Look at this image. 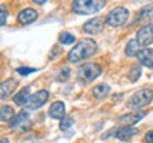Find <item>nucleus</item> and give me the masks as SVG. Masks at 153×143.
I'll return each instance as SVG.
<instances>
[{
	"instance_id": "obj_1",
	"label": "nucleus",
	"mask_w": 153,
	"mask_h": 143,
	"mask_svg": "<svg viewBox=\"0 0 153 143\" xmlns=\"http://www.w3.org/2000/svg\"><path fill=\"white\" fill-rule=\"evenodd\" d=\"M98 44L92 39H84L68 53V61L71 64H79L82 61L91 58L92 55L97 54Z\"/></svg>"
},
{
	"instance_id": "obj_2",
	"label": "nucleus",
	"mask_w": 153,
	"mask_h": 143,
	"mask_svg": "<svg viewBox=\"0 0 153 143\" xmlns=\"http://www.w3.org/2000/svg\"><path fill=\"white\" fill-rule=\"evenodd\" d=\"M106 6L105 0H74L72 1V11L79 16H89L95 14Z\"/></svg>"
},
{
	"instance_id": "obj_3",
	"label": "nucleus",
	"mask_w": 153,
	"mask_h": 143,
	"mask_svg": "<svg viewBox=\"0 0 153 143\" xmlns=\"http://www.w3.org/2000/svg\"><path fill=\"white\" fill-rule=\"evenodd\" d=\"M102 74V67L98 62H84L76 70V79L81 84H91Z\"/></svg>"
},
{
	"instance_id": "obj_4",
	"label": "nucleus",
	"mask_w": 153,
	"mask_h": 143,
	"mask_svg": "<svg viewBox=\"0 0 153 143\" xmlns=\"http://www.w3.org/2000/svg\"><path fill=\"white\" fill-rule=\"evenodd\" d=\"M153 102V89L152 88H142L136 91L131 96L128 102V108L132 110H140L146 108Z\"/></svg>"
},
{
	"instance_id": "obj_5",
	"label": "nucleus",
	"mask_w": 153,
	"mask_h": 143,
	"mask_svg": "<svg viewBox=\"0 0 153 143\" xmlns=\"http://www.w3.org/2000/svg\"><path fill=\"white\" fill-rule=\"evenodd\" d=\"M128 19H129V10L123 6H118L106 14L105 24L109 27H120L128 21Z\"/></svg>"
},
{
	"instance_id": "obj_6",
	"label": "nucleus",
	"mask_w": 153,
	"mask_h": 143,
	"mask_svg": "<svg viewBox=\"0 0 153 143\" xmlns=\"http://www.w3.org/2000/svg\"><path fill=\"white\" fill-rule=\"evenodd\" d=\"M136 41L140 47H148L153 44V23L143 24L136 33Z\"/></svg>"
},
{
	"instance_id": "obj_7",
	"label": "nucleus",
	"mask_w": 153,
	"mask_h": 143,
	"mask_svg": "<svg viewBox=\"0 0 153 143\" xmlns=\"http://www.w3.org/2000/svg\"><path fill=\"white\" fill-rule=\"evenodd\" d=\"M48 91H45V89H41V91H37L36 94L30 95V98H28L27 104H26V106H27L28 109L31 110H36L38 109V108H41L47 101H48Z\"/></svg>"
},
{
	"instance_id": "obj_8",
	"label": "nucleus",
	"mask_w": 153,
	"mask_h": 143,
	"mask_svg": "<svg viewBox=\"0 0 153 143\" xmlns=\"http://www.w3.org/2000/svg\"><path fill=\"white\" fill-rule=\"evenodd\" d=\"M104 23H105V20H102L101 17L89 19V20L84 24V31L87 34H91V36H97V34L102 33V30H104Z\"/></svg>"
},
{
	"instance_id": "obj_9",
	"label": "nucleus",
	"mask_w": 153,
	"mask_h": 143,
	"mask_svg": "<svg viewBox=\"0 0 153 143\" xmlns=\"http://www.w3.org/2000/svg\"><path fill=\"white\" fill-rule=\"evenodd\" d=\"M143 116H145V113L140 112V110H132L129 113L120 116L119 119H118V123L122 125V126H133L135 123H137V122L142 119Z\"/></svg>"
},
{
	"instance_id": "obj_10",
	"label": "nucleus",
	"mask_w": 153,
	"mask_h": 143,
	"mask_svg": "<svg viewBox=\"0 0 153 143\" xmlns=\"http://www.w3.org/2000/svg\"><path fill=\"white\" fill-rule=\"evenodd\" d=\"M17 88V81L14 78H9L0 84V99H7Z\"/></svg>"
},
{
	"instance_id": "obj_11",
	"label": "nucleus",
	"mask_w": 153,
	"mask_h": 143,
	"mask_svg": "<svg viewBox=\"0 0 153 143\" xmlns=\"http://www.w3.org/2000/svg\"><path fill=\"white\" fill-rule=\"evenodd\" d=\"M38 17V13L34 9L31 7H27V9H24L19 13V16H17V21L20 23V24H31L33 21H36Z\"/></svg>"
},
{
	"instance_id": "obj_12",
	"label": "nucleus",
	"mask_w": 153,
	"mask_h": 143,
	"mask_svg": "<svg viewBox=\"0 0 153 143\" xmlns=\"http://www.w3.org/2000/svg\"><path fill=\"white\" fill-rule=\"evenodd\" d=\"M139 64L146 68H153V48H142L136 55Z\"/></svg>"
},
{
	"instance_id": "obj_13",
	"label": "nucleus",
	"mask_w": 153,
	"mask_h": 143,
	"mask_svg": "<svg viewBox=\"0 0 153 143\" xmlns=\"http://www.w3.org/2000/svg\"><path fill=\"white\" fill-rule=\"evenodd\" d=\"M48 115L51 119H57V121H61L64 116H65V104L61 102V101H57L50 106L48 109Z\"/></svg>"
},
{
	"instance_id": "obj_14",
	"label": "nucleus",
	"mask_w": 153,
	"mask_h": 143,
	"mask_svg": "<svg viewBox=\"0 0 153 143\" xmlns=\"http://www.w3.org/2000/svg\"><path fill=\"white\" fill-rule=\"evenodd\" d=\"M137 133V129L133 126H122L120 129L116 130V135H115V138L122 140V142H128V140H131L135 135Z\"/></svg>"
},
{
	"instance_id": "obj_15",
	"label": "nucleus",
	"mask_w": 153,
	"mask_h": 143,
	"mask_svg": "<svg viewBox=\"0 0 153 143\" xmlns=\"http://www.w3.org/2000/svg\"><path fill=\"white\" fill-rule=\"evenodd\" d=\"M153 20V3H149L145 7L140 9L139 14H137L136 21L137 23H149Z\"/></svg>"
},
{
	"instance_id": "obj_16",
	"label": "nucleus",
	"mask_w": 153,
	"mask_h": 143,
	"mask_svg": "<svg viewBox=\"0 0 153 143\" xmlns=\"http://www.w3.org/2000/svg\"><path fill=\"white\" fill-rule=\"evenodd\" d=\"M111 94V87L108 84H99L92 88V95L95 99H105Z\"/></svg>"
},
{
	"instance_id": "obj_17",
	"label": "nucleus",
	"mask_w": 153,
	"mask_h": 143,
	"mask_svg": "<svg viewBox=\"0 0 153 143\" xmlns=\"http://www.w3.org/2000/svg\"><path fill=\"white\" fill-rule=\"evenodd\" d=\"M28 98H30V87H24V88H22L16 95H14L13 101H14V104L16 105L23 106V105L27 104Z\"/></svg>"
},
{
	"instance_id": "obj_18",
	"label": "nucleus",
	"mask_w": 153,
	"mask_h": 143,
	"mask_svg": "<svg viewBox=\"0 0 153 143\" xmlns=\"http://www.w3.org/2000/svg\"><path fill=\"white\" fill-rule=\"evenodd\" d=\"M140 50H142V47L139 45L136 39H132L128 41V44H126V47H125V54H126V57L133 58V57H136V55L139 54Z\"/></svg>"
},
{
	"instance_id": "obj_19",
	"label": "nucleus",
	"mask_w": 153,
	"mask_h": 143,
	"mask_svg": "<svg viewBox=\"0 0 153 143\" xmlns=\"http://www.w3.org/2000/svg\"><path fill=\"white\" fill-rule=\"evenodd\" d=\"M14 116V110L11 106L9 105H4L0 108V122H10Z\"/></svg>"
},
{
	"instance_id": "obj_20",
	"label": "nucleus",
	"mask_w": 153,
	"mask_h": 143,
	"mask_svg": "<svg viewBox=\"0 0 153 143\" xmlns=\"http://www.w3.org/2000/svg\"><path fill=\"white\" fill-rule=\"evenodd\" d=\"M24 122H28V113L23 110V112H20L19 115L13 116V119L10 121V126L11 127H20Z\"/></svg>"
},
{
	"instance_id": "obj_21",
	"label": "nucleus",
	"mask_w": 153,
	"mask_h": 143,
	"mask_svg": "<svg viewBox=\"0 0 153 143\" xmlns=\"http://www.w3.org/2000/svg\"><path fill=\"white\" fill-rule=\"evenodd\" d=\"M140 75H142V68H140V65L135 64V65H132L131 68H129L128 77H129V79H131L132 82H136L137 79L140 78Z\"/></svg>"
},
{
	"instance_id": "obj_22",
	"label": "nucleus",
	"mask_w": 153,
	"mask_h": 143,
	"mask_svg": "<svg viewBox=\"0 0 153 143\" xmlns=\"http://www.w3.org/2000/svg\"><path fill=\"white\" fill-rule=\"evenodd\" d=\"M58 40H60L61 44L64 45H68V44H74L75 43V36L71 33H67V31H64V33L60 34V37H58Z\"/></svg>"
},
{
	"instance_id": "obj_23",
	"label": "nucleus",
	"mask_w": 153,
	"mask_h": 143,
	"mask_svg": "<svg viewBox=\"0 0 153 143\" xmlns=\"http://www.w3.org/2000/svg\"><path fill=\"white\" fill-rule=\"evenodd\" d=\"M74 119H72L71 116H64L62 119L60 121V129L61 130H68L70 127L74 125Z\"/></svg>"
},
{
	"instance_id": "obj_24",
	"label": "nucleus",
	"mask_w": 153,
	"mask_h": 143,
	"mask_svg": "<svg viewBox=\"0 0 153 143\" xmlns=\"http://www.w3.org/2000/svg\"><path fill=\"white\" fill-rule=\"evenodd\" d=\"M68 78H70V70L68 68H61L60 71H58V74L55 75V79L60 81V82H64Z\"/></svg>"
},
{
	"instance_id": "obj_25",
	"label": "nucleus",
	"mask_w": 153,
	"mask_h": 143,
	"mask_svg": "<svg viewBox=\"0 0 153 143\" xmlns=\"http://www.w3.org/2000/svg\"><path fill=\"white\" fill-rule=\"evenodd\" d=\"M7 17H9V13H7L6 6L0 4V26H4L7 21Z\"/></svg>"
},
{
	"instance_id": "obj_26",
	"label": "nucleus",
	"mask_w": 153,
	"mask_h": 143,
	"mask_svg": "<svg viewBox=\"0 0 153 143\" xmlns=\"http://www.w3.org/2000/svg\"><path fill=\"white\" fill-rule=\"evenodd\" d=\"M36 71H37L36 68H30V67H20V68H17V72L20 75H28V74H33Z\"/></svg>"
},
{
	"instance_id": "obj_27",
	"label": "nucleus",
	"mask_w": 153,
	"mask_h": 143,
	"mask_svg": "<svg viewBox=\"0 0 153 143\" xmlns=\"http://www.w3.org/2000/svg\"><path fill=\"white\" fill-rule=\"evenodd\" d=\"M145 142L146 143H153V130H149V132L145 135Z\"/></svg>"
},
{
	"instance_id": "obj_28",
	"label": "nucleus",
	"mask_w": 153,
	"mask_h": 143,
	"mask_svg": "<svg viewBox=\"0 0 153 143\" xmlns=\"http://www.w3.org/2000/svg\"><path fill=\"white\" fill-rule=\"evenodd\" d=\"M115 135H116V130H109V132H106L105 133V135H102V140H105V139L106 138H111V136H115Z\"/></svg>"
},
{
	"instance_id": "obj_29",
	"label": "nucleus",
	"mask_w": 153,
	"mask_h": 143,
	"mask_svg": "<svg viewBox=\"0 0 153 143\" xmlns=\"http://www.w3.org/2000/svg\"><path fill=\"white\" fill-rule=\"evenodd\" d=\"M33 1L36 3V4H44V3H45L47 0H33Z\"/></svg>"
},
{
	"instance_id": "obj_30",
	"label": "nucleus",
	"mask_w": 153,
	"mask_h": 143,
	"mask_svg": "<svg viewBox=\"0 0 153 143\" xmlns=\"http://www.w3.org/2000/svg\"><path fill=\"white\" fill-rule=\"evenodd\" d=\"M0 143H9V139H6V138L0 139Z\"/></svg>"
},
{
	"instance_id": "obj_31",
	"label": "nucleus",
	"mask_w": 153,
	"mask_h": 143,
	"mask_svg": "<svg viewBox=\"0 0 153 143\" xmlns=\"http://www.w3.org/2000/svg\"><path fill=\"white\" fill-rule=\"evenodd\" d=\"M140 1H148V0H140Z\"/></svg>"
}]
</instances>
